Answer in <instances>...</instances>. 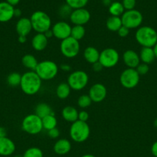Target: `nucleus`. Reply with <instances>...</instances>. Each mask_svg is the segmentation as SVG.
<instances>
[{"instance_id": "f257e3e1", "label": "nucleus", "mask_w": 157, "mask_h": 157, "mask_svg": "<svg viewBox=\"0 0 157 157\" xmlns=\"http://www.w3.org/2000/svg\"><path fill=\"white\" fill-rule=\"evenodd\" d=\"M42 81L40 79L35 71H29L22 75L20 86L21 90L24 94L32 96L38 93L42 87Z\"/></svg>"}, {"instance_id": "0eeeda50", "label": "nucleus", "mask_w": 157, "mask_h": 157, "mask_svg": "<svg viewBox=\"0 0 157 157\" xmlns=\"http://www.w3.org/2000/svg\"><path fill=\"white\" fill-rule=\"evenodd\" d=\"M89 83V75L82 70L75 71L70 73L67 79V84L72 90L78 91L87 86Z\"/></svg>"}, {"instance_id": "37998d69", "label": "nucleus", "mask_w": 157, "mask_h": 157, "mask_svg": "<svg viewBox=\"0 0 157 157\" xmlns=\"http://www.w3.org/2000/svg\"><path fill=\"white\" fill-rule=\"evenodd\" d=\"M151 153L155 157H157V141L154 142L151 147Z\"/></svg>"}, {"instance_id": "3c124183", "label": "nucleus", "mask_w": 157, "mask_h": 157, "mask_svg": "<svg viewBox=\"0 0 157 157\" xmlns=\"http://www.w3.org/2000/svg\"><path fill=\"white\" fill-rule=\"evenodd\" d=\"M152 48H153L154 54H155V58H156V59H157V43H156V44H155V46H154V47Z\"/></svg>"}, {"instance_id": "423d86ee", "label": "nucleus", "mask_w": 157, "mask_h": 157, "mask_svg": "<svg viewBox=\"0 0 157 157\" xmlns=\"http://www.w3.org/2000/svg\"><path fill=\"white\" fill-rule=\"evenodd\" d=\"M22 129L30 135L38 134L43 130L42 119L35 113L27 115L22 121Z\"/></svg>"}, {"instance_id": "2eb2a0df", "label": "nucleus", "mask_w": 157, "mask_h": 157, "mask_svg": "<svg viewBox=\"0 0 157 157\" xmlns=\"http://www.w3.org/2000/svg\"><path fill=\"white\" fill-rule=\"evenodd\" d=\"M123 60L124 64L128 68L135 69L140 64L139 55L135 51L132 49L126 50L123 55Z\"/></svg>"}, {"instance_id": "4be33fe9", "label": "nucleus", "mask_w": 157, "mask_h": 157, "mask_svg": "<svg viewBox=\"0 0 157 157\" xmlns=\"http://www.w3.org/2000/svg\"><path fill=\"white\" fill-rule=\"evenodd\" d=\"M99 54L100 52H99L98 49L95 48V47H92V46H89L84 50L83 57L88 63L93 64L99 61Z\"/></svg>"}, {"instance_id": "1a4fd4ad", "label": "nucleus", "mask_w": 157, "mask_h": 157, "mask_svg": "<svg viewBox=\"0 0 157 157\" xmlns=\"http://www.w3.org/2000/svg\"><path fill=\"white\" fill-rule=\"evenodd\" d=\"M119 61V54L113 48H106L99 54V62L104 68H112Z\"/></svg>"}, {"instance_id": "c85d7f7f", "label": "nucleus", "mask_w": 157, "mask_h": 157, "mask_svg": "<svg viewBox=\"0 0 157 157\" xmlns=\"http://www.w3.org/2000/svg\"><path fill=\"white\" fill-rule=\"evenodd\" d=\"M42 122L43 129L47 131L55 128L57 126V119L54 114H50L45 117L44 118L42 119Z\"/></svg>"}, {"instance_id": "39448f33", "label": "nucleus", "mask_w": 157, "mask_h": 157, "mask_svg": "<svg viewBox=\"0 0 157 157\" xmlns=\"http://www.w3.org/2000/svg\"><path fill=\"white\" fill-rule=\"evenodd\" d=\"M35 71L42 81H50L58 75V66L54 61L44 60L38 62Z\"/></svg>"}, {"instance_id": "a19ab883", "label": "nucleus", "mask_w": 157, "mask_h": 157, "mask_svg": "<svg viewBox=\"0 0 157 157\" xmlns=\"http://www.w3.org/2000/svg\"><path fill=\"white\" fill-rule=\"evenodd\" d=\"M103 68H104V67H103V65H102L99 61L92 64V70H93L95 72H97V73L101 71Z\"/></svg>"}, {"instance_id": "393cba45", "label": "nucleus", "mask_w": 157, "mask_h": 157, "mask_svg": "<svg viewBox=\"0 0 157 157\" xmlns=\"http://www.w3.org/2000/svg\"><path fill=\"white\" fill-rule=\"evenodd\" d=\"M22 64L26 68L29 69V71H35L38 62L36 58L31 54H26L22 58Z\"/></svg>"}, {"instance_id": "f8f14e48", "label": "nucleus", "mask_w": 157, "mask_h": 157, "mask_svg": "<svg viewBox=\"0 0 157 157\" xmlns=\"http://www.w3.org/2000/svg\"><path fill=\"white\" fill-rule=\"evenodd\" d=\"M91 18V14L85 8L73 9L71 12L69 20L74 25H83L87 24Z\"/></svg>"}, {"instance_id": "a211bd4d", "label": "nucleus", "mask_w": 157, "mask_h": 157, "mask_svg": "<svg viewBox=\"0 0 157 157\" xmlns=\"http://www.w3.org/2000/svg\"><path fill=\"white\" fill-rule=\"evenodd\" d=\"M15 151V144L9 137L0 138V156H9Z\"/></svg>"}, {"instance_id": "72a5a7b5", "label": "nucleus", "mask_w": 157, "mask_h": 157, "mask_svg": "<svg viewBox=\"0 0 157 157\" xmlns=\"http://www.w3.org/2000/svg\"><path fill=\"white\" fill-rule=\"evenodd\" d=\"M66 3L70 6L72 9L85 8V6L89 2V0H65Z\"/></svg>"}, {"instance_id": "864d4df0", "label": "nucleus", "mask_w": 157, "mask_h": 157, "mask_svg": "<svg viewBox=\"0 0 157 157\" xmlns=\"http://www.w3.org/2000/svg\"><path fill=\"white\" fill-rule=\"evenodd\" d=\"M154 126L157 128V118L155 120V121H154Z\"/></svg>"}, {"instance_id": "ddd939ff", "label": "nucleus", "mask_w": 157, "mask_h": 157, "mask_svg": "<svg viewBox=\"0 0 157 157\" xmlns=\"http://www.w3.org/2000/svg\"><path fill=\"white\" fill-rule=\"evenodd\" d=\"M53 36L61 41L69 38L71 35L72 26L65 21H59L55 22L52 27Z\"/></svg>"}, {"instance_id": "f704fd0d", "label": "nucleus", "mask_w": 157, "mask_h": 157, "mask_svg": "<svg viewBox=\"0 0 157 157\" xmlns=\"http://www.w3.org/2000/svg\"><path fill=\"white\" fill-rule=\"evenodd\" d=\"M73 9L70 7V6H68L67 4H65L62 5L61 7L59 8V10H58V14H59L60 16L63 17V18H66V16H70V14L71 12H72Z\"/></svg>"}, {"instance_id": "6ab92c4d", "label": "nucleus", "mask_w": 157, "mask_h": 157, "mask_svg": "<svg viewBox=\"0 0 157 157\" xmlns=\"http://www.w3.org/2000/svg\"><path fill=\"white\" fill-rule=\"evenodd\" d=\"M48 43H49V39L43 33H37L36 35H34L31 41L32 48L36 52L44 51L47 48Z\"/></svg>"}, {"instance_id": "de8ad7c7", "label": "nucleus", "mask_w": 157, "mask_h": 157, "mask_svg": "<svg viewBox=\"0 0 157 157\" xmlns=\"http://www.w3.org/2000/svg\"><path fill=\"white\" fill-rule=\"evenodd\" d=\"M43 34L46 35V37L48 38V39L50 38H52V37H53V32H52V29H49V30L46 31V32Z\"/></svg>"}, {"instance_id": "9d476101", "label": "nucleus", "mask_w": 157, "mask_h": 157, "mask_svg": "<svg viewBox=\"0 0 157 157\" xmlns=\"http://www.w3.org/2000/svg\"><path fill=\"white\" fill-rule=\"evenodd\" d=\"M60 51L62 55L67 58H74L80 52V44L78 41L72 37L62 40L60 43Z\"/></svg>"}, {"instance_id": "473e14b6", "label": "nucleus", "mask_w": 157, "mask_h": 157, "mask_svg": "<svg viewBox=\"0 0 157 157\" xmlns=\"http://www.w3.org/2000/svg\"><path fill=\"white\" fill-rule=\"evenodd\" d=\"M92 100L89 98V94H83L78 98L77 101V104L80 108H87L92 104Z\"/></svg>"}, {"instance_id": "20e7f679", "label": "nucleus", "mask_w": 157, "mask_h": 157, "mask_svg": "<svg viewBox=\"0 0 157 157\" xmlns=\"http://www.w3.org/2000/svg\"><path fill=\"white\" fill-rule=\"evenodd\" d=\"M90 135V127L86 122L76 121L72 123L69 128V136L72 141L75 143L85 142Z\"/></svg>"}, {"instance_id": "c9c22d12", "label": "nucleus", "mask_w": 157, "mask_h": 157, "mask_svg": "<svg viewBox=\"0 0 157 157\" xmlns=\"http://www.w3.org/2000/svg\"><path fill=\"white\" fill-rule=\"evenodd\" d=\"M135 70H136V71L138 72V74L140 76H141V75H146L149 71V64H144V63H140V64L137 66Z\"/></svg>"}, {"instance_id": "4c0bfd02", "label": "nucleus", "mask_w": 157, "mask_h": 157, "mask_svg": "<svg viewBox=\"0 0 157 157\" xmlns=\"http://www.w3.org/2000/svg\"><path fill=\"white\" fill-rule=\"evenodd\" d=\"M59 135H60L59 130H58L57 127L52 129V130L48 131V136H49L51 139H57V138L59 136Z\"/></svg>"}, {"instance_id": "dca6fc26", "label": "nucleus", "mask_w": 157, "mask_h": 157, "mask_svg": "<svg viewBox=\"0 0 157 157\" xmlns=\"http://www.w3.org/2000/svg\"><path fill=\"white\" fill-rule=\"evenodd\" d=\"M32 30L30 18L27 17H22L17 21L15 25V31L18 36H27Z\"/></svg>"}, {"instance_id": "5701e85b", "label": "nucleus", "mask_w": 157, "mask_h": 157, "mask_svg": "<svg viewBox=\"0 0 157 157\" xmlns=\"http://www.w3.org/2000/svg\"><path fill=\"white\" fill-rule=\"evenodd\" d=\"M139 55L140 61L146 64H151L155 59V54H154V51L152 48L143 47L140 50Z\"/></svg>"}, {"instance_id": "412c9836", "label": "nucleus", "mask_w": 157, "mask_h": 157, "mask_svg": "<svg viewBox=\"0 0 157 157\" xmlns=\"http://www.w3.org/2000/svg\"><path fill=\"white\" fill-rule=\"evenodd\" d=\"M62 116L65 121L72 124L75 121H78V111L75 107L72 106H66L62 110Z\"/></svg>"}, {"instance_id": "58836bf2", "label": "nucleus", "mask_w": 157, "mask_h": 157, "mask_svg": "<svg viewBox=\"0 0 157 157\" xmlns=\"http://www.w3.org/2000/svg\"><path fill=\"white\" fill-rule=\"evenodd\" d=\"M117 33H118L119 36L121 37V38H126V37L128 36V35L129 34V29L123 25L119 29Z\"/></svg>"}, {"instance_id": "5fc2aeb1", "label": "nucleus", "mask_w": 157, "mask_h": 157, "mask_svg": "<svg viewBox=\"0 0 157 157\" xmlns=\"http://www.w3.org/2000/svg\"><path fill=\"white\" fill-rule=\"evenodd\" d=\"M15 157H22V156H21V155H18V156H15Z\"/></svg>"}, {"instance_id": "7ed1b4c3", "label": "nucleus", "mask_w": 157, "mask_h": 157, "mask_svg": "<svg viewBox=\"0 0 157 157\" xmlns=\"http://www.w3.org/2000/svg\"><path fill=\"white\" fill-rule=\"evenodd\" d=\"M29 18L32 23V30L37 33H45L46 31L51 29L52 20L46 12L41 10L35 11Z\"/></svg>"}, {"instance_id": "f03ea898", "label": "nucleus", "mask_w": 157, "mask_h": 157, "mask_svg": "<svg viewBox=\"0 0 157 157\" xmlns=\"http://www.w3.org/2000/svg\"><path fill=\"white\" fill-rule=\"evenodd\" d=\"M135 38L142 47L153 48L157 43V32L150 26H140L135 32Z\"/></svg>"}, {"instance_id": "c756f323", "label": "nucleus", "mask_w": 157, "mask_h": 157, "mask_svg": "<svg viewBox=\"0 0 157 157\" xmlns=\"http://www.w3.org/2000/svg\"><path fill=\"white\" fill-rule=\"evenodd\" d=\"M86 35V29L83 25H73L71 30L70 37L73 38L74 39L79 41L80 40L83 39Z\"/></svg>"}, {"instance_id": "2f4dec72", "label": "nucleus", "mask_w": 157, "mask_h": 157, "mask_svg": "<svg viewBox=\"0 0 157 157\" xmlns=\"http://www.w3.org/2000/svg\"><path fill=\"white\" fill-rule=\"evenodd\" d=\"M22 157H43V153L38 147H30L24 152Z\"/></svg>"}, {"instance_id": "f3484780", "label": "nucleus", "mask_w": 157, "mask_h": 157, "mask_svg": "<svg viewBox=\"0 0 157 157\" xmlns=\"http://www.w3.org/2000/svg\"><path fill=\"white\" fill-rule=\"evenodd\" d=\"M14 6L8 2H0V22H8L14 18Z\"/></svg>"}, {"instance_id": "bb28decb", "label": "nucleus", "mask_w": 157, "mask_h": 157, "mask_svg": "<svg viewBox=\"0 0 157 157\" xmlns=\"http://www.w3.org/2000/svg\"><path fill=\"white\" fill-rule=\"evenodd\" d=\"M71 90L72 89L70 88L67 82L60 83L57 86L56 90H55V94H56L57 98L61 100L66 99V98H69V94L71 93Z\"/></svg>"}, {"instance_id": "a878e982", "label": "nucleus", "mask_w": 157, "mask_h": 157, "mask_svg": "<svg viewBox=\"0 0 157 157\" xmlns=\"http://www.w3.org/2000/svg\"><path fill=\"white\" fill-rule=\"evenodd\" d=\"M35 114L42 119L48 115L54 114V113L49 104H46V103H39L35 107Z\"/></svg>"}, {"instance_id": "49530a36", "label": "nucleus", "mask_w": 157, "mask_h": 157, "mask_svg": "<svg viewBox=\"0 0 157 157\" xmlns=\"http://www.w3.org/2000/svg\"><path fill=\"white\" fill-rule=\"evenodd\" d=\"M6 2L9 3V4H10L11 6H17V5L19 3L20 0H6Z\"/></svg>"}, {"instance_id": "7c9ffc66", "label": "nucleus", "mask_w": 157, "mask_h": 157, "mask_svg": "<svg viewBox=\"0 0 157 157\" xmlns=\"http://www.w3.org/2000/svg\"><path fill=\"white\" fill-rule=\"evenodd\" d=\"M22 75L18 72H12V73L9 74L8 75L7 78H6V81H7L8 85L10 87H15L20 86V83H21Z\"/></svg>"}, {"instance_id": "b1692460", "label": "nucleus", "mask_w": 157, "mask_h": 157, "mask_svg": "<svg viewBox=\"0 0 157 157\" xmlns=\"http://www.w3.org/2000/svg\"><path fill=\"white\" fill-rule=\"evenodd\" d=\"M106 28L109 31L112 32H117L119 29L123 26L121 17L117 16H110L107 18L106 22Z\"/></svg>"}, {"instance_id": "09e8293b", "label": "nucleus", "mask_w": 157, "mask_h": 157, "mask_svg": "<svg viewBox=\"0 0 157 157\" xmlns=\"http://www.w3.org/2000/svg\"><path fill=\"white\" fill-rule=\"evenodd\" d=\"M18 42H20L21 44H24V43H26V41H27V37H26V36H18Z\"/></svg>"}, {"instance_id": "603ef678", "label": "nucleus", "mask_w": 157, "mask_h": 157, "mask_svg": "<svg viewBox=\"0 0 157 157\" xmlns=\"http://www.w3.org/2000/svg\"><path fill=\"white\" fill-rule=\"evenodd\" d=\"M81 157H95V156H93V155H92V154H85V155H83V156H82Z\"/></svg>"}, {"instance_id": "a18cd8bd", "label": "nucleus", "mask_w": 157, "mask_h": 157, "mask_svg": "<svg viewBox=\"0 0 157 157\" xmlns=\"http://www.w3.org/2000/svg\"><path fill=\"white\" fill-rule=\"evenodd\" d=\"M22 15V10L20 9H14V17L19 18Z\"/></svg>"}, {"instance_id": "79ce46f5", "label": "nucleus", "mask_w": 157, "mask_h": 157, "mask_svg": "<svg viewBox=\"0 0 157 157\" xmlns=\"http://www.w3.org/2000/svg\"><path fill=\"white\" fill-rule=\"evenodd\" d=\"M60 69H61L62 71L69 72L72 70V67L68 64H62L61 65H60Z\"/></svg>"}, {"instance_id": "8fccbe9b", "label": "nucleus", "mask_w": 157, "mask_h": 157, "mask_svg": "<svg viewBox=\"0 0 157 157\" xmlns=\"http://www.w3.org/2000/svg\"><path fill=\"white\" fill-rule=\"evenodd\" d=\"M103 3L105 6H109V5L112 3V2H111V0H103Z\"/></svg>"}, {"instance_id": "cd10ccee", "label": "nucleus", "mask_w": 157, "mask_h": 157, "mask_svg": "<svg viewBox=\"0 0 157 157\" xmlns=\"http://www.w3.org/2000/svg\"><path fill=\"white\" fill-rule=\"evenodd\" d=\"M125 11L126 10H125L122 2H112L109 6V12L112 16L121 17Z\"/></svg>"}, {"instance_id": "e433bc0d", "label": "nucleus", "mask_w": 157, "mask_h": 157, "mask_svg": "<svg viewBox=\"0 0 157 157\" xmlns=\"http://www.w3.org/2000/svg\"><path fill=\"white\" fill-rule=\"evenodd\" d=\"M125 10H132L134 9L136 5V0H123L122 2Z\"/></svg>"}, {"instance_id": "c03bdc74", "label": "nucleus", "mask_w": 157, "mask_h": 157, "mask_svg": "<svg viewBox=\"0 0 157 157\" xmlns=\"http://www.w3.org/2000/svg\"><path fill=\"white\" fill-rule=\"evenodd\" d=\"M7 135V131L3 127H0V138L6 137Z\"/></svg>"}, {"instance_id": "ea45409f", "label": "nucleus", "mask_w": 157, "mask_h": 157, "mask_svg": "<svg viewBox=\"0 0 157 157\" xmlns=\"http://www.w3.org/2000/svg\"><path fill=\"white\" fill-rule=\"evenodd\" d=\"M89 115L85 110H82V111L78 112V121H83V122H87L89 120Z\"/></svg>"}, {"instance_id": "aec40b11", "label": "nucleus", "mask_w": 157, "mask_h": 157, "mask_svg": "<svg viewBox=\"0 0 157 157\" xmlns=\"http://www.w3.org/2000/svg\"><path fill=\"white\" fill-rule=\"evenodd\" d=\"M72 149L71 142L67 139H59L55 143L53 146V150L57 155L64 156L68 154Z\"/></svg>"}, {"instance_id": "4468645a", "label": "nucleus", "mask_w": 157, "mask_h": 157, "mask_svg": "<svg viewBox=\"0 0 157 157\" xmlns=\"http://www.w3.org/2000/svg\"><path fill=\"white\" fill-rule=\"evenodd\" d=\"M107 95V89L104 84L96 83L91 86L89 90V96L92 102L100 103L104 101Z\"/></svg>"}, {"instance_id": "6e6552de", "label": "nucleus", "mask_w": 157, "mask_h": 157, "mask_svg": "<svg viewBox=\"0 0 157 157\" xmlns=\"http://www.w3.org/2000/svg\"><path fill=\"white\" fill-rule=\"evenodd\" d=\"M122 23L125 27L130 29H138L143 21V14L137 9L126 10L121 16Z\"/></svg>"}, {"instance_id": "9b49d317", "label": "nucleus", "mask_w": 157, "mask_h": 157, "mask_svg": "<svg viewBox=\"0 0 157 157\" xmlns=\"http://www.w3.org/2000/svg\"><path fill=\"white\" fill-rule=\"evenodd\" d=\"M140 75L134 68H126L121 73L119 81L121 85L126 89H132L139 83Z\"/></svg>"}]
</instances>
